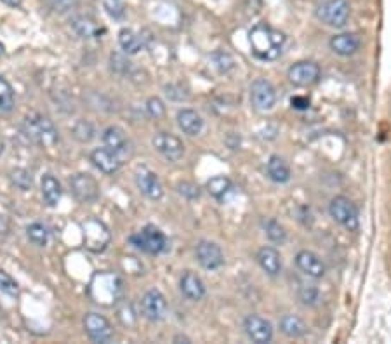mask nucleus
Here are the masks:
<instances>
[{"label": "nucleus", "instance_id": "f257e3e1", "mask_svg": "<svg viewBox=\"0 0 391 344\" xmlns=\"http://www.w3.org/2000/svg\"><path fill=\"white\" fill-rule=\"evenodd\" d=\"M249 42L254 56L261 61H275L282 54L286 35L279 30L272 28L266 23H257L249 33Z\"/></svg>", "mask_w": 391, "mask_h": 344}, {"label": "nucleus", "instance_id": "f03ea898", "mask_svg": "<svg viewBox=\"0 0 391 344\" xmlns=\"http://www.w3.org/2000/svg\"><path fill=\"white\" fill-rule=\"evenodd\" d=\"M25 132L35 143L42 146H53L58 143V129L47 117L37 115L25 120Z\"/></svg>", "mask_w": 391, "mask_h": 344}, {"label": "nucleus", "instance_id": "7ed1b4c3", "mask_svg": "<svg viewBox=\"0 0 391 344\" xmlns=\"http://www.w3.org/2000/svg\"><path fill=\"white\" fill-rule=\"evenodd\" d=\"M317 18L327 26L341 28L349 19V4L346 0H325L317 8Z\"/></svg>", "mask_w": 391, "mask_h": 344}, {"label": "nucleus", "instance_id": "20e7f679", "mask_svg": "<svg viewBox=\"0 0 391 344\" xmlns=\"http://www.w3.org/2000/svg\"><path fill=\"white\" fill-rule=\"evenodd\" d=\"M329 212H331L332 219L345 226L346 230L353 232L358 228V211H356L355 204L349 200L348 197H334L329 205Z\"/></svg>", "mask_w": 391, "mask_h": 344}, {"label": "nucleus", "instance_id": "39448f33", "mask_svg": "<svg viewBox=\"0 0 391 344\" xmlns=\"http://www.w3.org/2000/svg\"><path fill=\"white\" fill-rule=\"evenodd\" d=\"M130 242L134 243L138 249H141L143 252L146 254H160L166 250L167 237L164 235V232H160L159 228L148 225L139 233L130 237Z\"/></svg>", "mask_w": 391, "mask_h": 344}, {"label": "nucleus", "instance_id": "423d86ee", "mask_svg": "<svg viewBox=\"0 0 391 344\" xmlns=\"http://www.w3.org/2000/svg\"><path fill=\"white\" fill-rule=\"evenodd\" d=\"M250 103L259 112H268L277 105V91L266 78H257L250 85Z\"/></svg>", "mask_w": 391, "mask_h": 344}, {"label": "nucleus", "instance_id": "0eeeda50", "mask_svg": "<svg viewBox=\"0 0 391 344\" xmlns=\"http://www.w3.org/2000/svg\"><path fill=\"white\" fill-rule=\"evenodd\" d=\"M70 188L75 198L82 202V204L94 202L99 197V184L91 174H75V176H71Z\"/></svg>", "mask_w": 391, "mask_h": 344}, {"label": "nucleus", "instance_id": "6e6552de", "mask_svg": "<svg viewBox=\"0 0 391 344\" xmlns=\"http://www.w3.org/2000/svg\"><path fill=\"white\" fill-rule=\"evenodd\" d=\"M289 80L297 87H310L320 80V67L313 61H299L289 68Z\"/></svg>", "mask_w": 391, "mask_h": 344}, {"label": "nucleus", "instance_id": "1a4fd4ad", "mask_svg": "<svg viewBox=\"0 0 391 344\" xmlns=\"http://www.w3.org/2000/svg\"><path fill=\"white\" fill-rule=\"evenodd\" d=\"M84 327L87 336L94 343H110L113 337V329L108 320L99 313H87L84 318Z\"/></svg>", "mask_w": 391, "mask_h": 344}, {"label": "nucleus", "instance_id": "9d476101", "mask_svg": "<svg viewBox=\"0 0 391 344\" xmlns=\"http://www.w3.org/2000/svg\"><path fill=\"white\" fill-rule=\"evenodd\" d=\"M141 309L145 318H148L150 322H160L164 320L167 313V301L164 298V294L157 289H150L141 299Z\"/></svg>", "mask_w": 391, "mask_h": 344}, {"label": "nucleus", "instance_id": "9b49d317", "mask_svg": "<svg viewBox=\"0 0 391 344\" xmlns=\"http://www.w3.org/2000/svg\"><path fill=\"white\" fill-rule=\"evenodd\" d=\"M153 148L171 162H177L184 155V144L177 136L169 132H159L153 137Z\"/></svg>", "mask_w": 391, "mask_h": 344}, {"label": "nucleus", "instance_id": "f8f14e48", "mask_svg": "<svg viewBox=\"0 0 391 344\" xmlns=\"http://www.w3.org/2000/svg\"><path fill=\"white\" fill-rule=\"evenodd\" d=\"M245 332L254 343L266 344L273 339V327L266 318L259 315H249L243 322Z\"/></svg>", "mask_w": 391, "mask_h": 344}, {"label": "nucleus", "instance_id": "ddd939ff", "mask_svg": "<svg viewBox=\"0 0 391 344\" xmlns=\"http://www.w3.org/2000/svg\"><path fill=\"white\" fill-rule=\"evenodd\" d=\"M197 259L200 263L202 268L205 270H218L225 263V256H223V250L218 243L207 242V240H202L197 246Z\"/></svg>", "mask_w": 391, "mask_h": 344}, {"label": "nucleus", "instance_id": "4468645a", "mask_svg": "<svg viewBox=\"0 0 391 344\" xmlns=\"http://www.w3.org/2000/svg\"><path fill=\"white\" fill-rule=\"evenodd\" d=\"M296 266L303 271L306 277L322 278L325 275V264L320 257L311 250H301L296 256Z\"/></svg>", "mask_w": 391, "mask_h": 344}, {"label": "nucleus", "instance_id": "2eb2a0df", "mask_svg": "<svg viewBox=\"0 0 391 344\" xmlns=\"http://www.w3.org/2000/svg\"><path fill=\"white\" fill-rule=\"evenodd\" d=\"M136 184H138V188L141 190V194L146 195L148 198H152V200L162 198L164 188L155 172L148 171V169L139 171L138 176H136Z\"/></svg>", "mask_w": 391, "mask_h": 344}, {"label": "nucleus", "instance_id": "dca6fc26", "mask_svg": "<svg viewBox=\"0 0 391 344\" xmlns=\"http://www.w3.org/2000/svg\"><path fill=\"white\" fill-rule=\"evenodd\" d=\"M91 162L105 174H115L120 169V155L112 151L110 148H96L91 153Z\"/></svg>", "mask_w": 391, "mask_h": 344}, {"label": "nucleus", "instance_id": "f3484780", "mask_svg": "<svg viewBox=\"0 0 391 344\" xmlns=\"http://www.w3.org/2000/svg\"><path fill=\"white\" fill-rule=\"evenodd\" d=\"M257 263L270 277H277V275L282 271V257H280V252L273 247H263V249L257 250L256 256Z\"/></svg>", "mask_w": 391, "mask_h": 344}, {"label": "nucleus", "instance_id": "a211bd4d", "mask_svg": "<svg viewBox=\"0 0 391 344\" xmlns=\"http://www.w3.org/2000/svg\"><path fill=\"white\" fill-rule=\"evenodd\" d=\"M331 49L338 56H353L360 49V39L355 33H338L331 39Z\"/></svg>", "mask_w": 391, "mask_h": 344}, {"label": "nucleus", "instance_id": "6ab92c4d", "mask_svg": "<svg viewBox=\"0 0 391 344\" xmlns=\"http://www.w3.org/2000/svg\"><path fill=\"white\" fill-rule=\"evenodd\" d=\"M181 292H183L184 298L190 299V301H200L205 295V285L198 275L186 271V273L181 277Z\"/></svg>", "mask_w": 391, "mask_h": 344}, {"label": "nucleus", "instance_id": "aec40b11", "mask_svg": "<svg viewBox=\"0 0 391 344\" xmlns=\"http://www.w3.org/2000/svg\"><path fill=\"white\" fill-rule=\"evenodd\" d=\"M103 143H105L106 148L115 151L116 155L125 153L127 148H129V139H127L125 130L116 126L108 127V129L103 132Z\"/></svg>", "mask_w": 391, "mask_h": 344}, {"label": "nucleus", "instance_id": "412c9836", "mask_svg": "<svg viewBox=\"0 0 391 344\" xmlns=\"http://www.w3.org/2000/svg\"><path fill=\"white\" fill-rule=\"evenodd\" d=\"M177 126L188 136H197L202 132V127H204V120L193 110H181L177 113Z\"/></svg>", "mask_w": 391, "mask_h": 344}, {"label": "nucleus", "instance_id": "4be33fe9", "mask_svg": "<svg viewBox=\"0 0 391 344\" xmlns=\"http://www.w3.org/2000/svg\"><path fill=\"white\" fill-rule=\"evenodd\" d=\"M71 28L82 39H94V37H98L103 32L98 26V23L92 18H89V16H75L71 19Z\"/></svg>", "mask_w": 391, "mask_h": 344}, {"label": "nucleus", "instance_id": "5701e85b", "mask_svg": "<svg viewBox=\"0 0 391 344\" xmlns=\"http://www.w3.org/2000/svg\"><path fill=\"white\" fill-rule=\"evenodd\" d=\"M266 169H268L270 180L275 181V183L284 184L290 180L289 165H287V162L284 160V158H280L279 155H273V157H270Z\"/></svg>", "mask_w": 391, "mask_h": 344}, {"label": "nucleus", "instance_id": "b1692460", "mask_svg": "<svg viewBox=\"0 0 391 344\" xmlns=\"http://www.w3.org/2000/svg\"><path fill=\"white\" fill-rule=\"evenodd\" d=\"M61 194H63V190H61L60 181L53 174H46L42 178V197L46 204L49 207H56L61 200Z\"/></svg>", "mask_w": 391, "mask_h": 344}, {"label": "nucleus", "instance_id": "393cba45", "mask_svg": "<svg viewBox=\"0 0 391 344\" xmlns=\"http://www.w3.org/2000/svg\"><path fill=\"white\" fill-rule=\"evenodd\" d=\"M280 330H282L287 337L297 339V337L304 336V332H306V325H304V322L299 318V316L284 315L282 320H280Z\"/></svg>", "mask_w": 391, "mask_h": 344}, {"label": "nucleus", "instance_id": "a878e982", "mask_svg": "<svg viewBox=\"0 0 391 344\" xmlns=\"http://www.w3.org/2000/svg\"><path fill=\"white\" fill-rule=\"evenodd\" d=\"M119 44L125 54H138L143 49V42L132 30L122 28L119 32Z\"/></svg>", "mask_w": 391, "mask_h": 344}, {"label": "nucleus", "instance_id": "bb28decb", "mask_svg": "<svg viewBox=\"0 0 391 344\" xmlns=\"http://www.w3.org/2000/svg\"><path fill=\"white\" fill-rule=\"evenodd\" d=\"M229 190H232V181L226 176H216L207 181V191L218 200H221Z\"/></svg>", "mask_w": 391, "mask_h": 344}, {"label": "nucleus", "instance_id": "cd10ccee", "mask_svg": "<svg viewBox=\"0 0 391 344\" xmlns=\"http://www.w3.org/2000/svg\"><path fill=\"white\" fill-rule=\"evenodd\" d=\"M15 108V91L4 77H0V110L11 112Z\"/></svg>", "mask_w": 391, "mask_h": 344}, {"label": "nucleus", "instance_id": "c85d7f7f", "mask_svg": "<svg viewBox=\"0 0 391 344\" xmlns=\"http://www.w3.org/2000/svg\"><path fill=\"white\" fill-rule=\"evenodd\" d=\"M26 235H28L30 242L35 243V246L39 247L47 246V242H49V232H47L46 226L40 225V223H33V225H30L28 228H26Z\"/></svg>", "mask_w": 391, "mask_h": 344}, {"label": "nucleus", "instance_id": "c756f323", "mask_svg": "<svg viewBox=\"0 0 391 344\" xmlns=\"http://www.w3.org/2000/svg\"><path fill=\"white\" fill-rule=\"evenodd\" d=\"M71 132H73L75 139H78L80 143H89L94 137V127H92L89 120H78L73 126V129H71Z\"/></svg>", "mask_w": 391, "mask_h": 344}, {"label": "nucleus", "instance_id": "7c9ffc66", "mask_svg": "<svg viewBox=\"0 0 391 344\" xmlns=\"http://www.w3.org/2000/svg\"><path fill=\"white\" fill-rule=\"evenodd\" d=\"M11 181L16 188L26 191L32 188L33 178H32V174L26 171V169H16V171L11 172Z\"/></svg>", "mask_w": 391, "mask_h": 344}, {"label": "nucleus", "instance_id": "2f4dec72", "mask_svg": "<svg viewBox=\"0 0 391 344\" xmlns=\"http://www.w3.org/2000/svg\"><path fill=\"white\" fill-rule=\"evenodd\" d=\"M265 232L266 237H268L272 242L282 243L284 240H286V230H284V226L280 225L279 221H275V219H270V221L265 223Z\"/></svg>", "mask_w": 391, "mask_h": 344}, {"label": "nucleus", "instance_id": "473e14b6", "mask_svg": "<svg viewBox=\"0 0 391 344\" xmlns=\"http://www.w3.org/2000/svg\"><path fill=\"white\" fill-rule=\"evenodd\" d=\"M103 8H105L106 15L113 19H123L125 18V6L122 0H103Z\"/></svg>", "mask_w": 391, "mask_h": 344}, {"label": "nucleus", "instance_id": "72a5a7b5", "mask_svg": "<svg viewBox=\"0 0 391 344\" xmlns=\"http://www.w3.org/2000/svg\"><path fill=\"white\" fill-rule=\"evenodd\" d=\"M0 291L4 292V294L11 295V298H16L19 292V287L18 284H16V280L11 277V275L6 273V271H0Z\"/></svg>", "mask_w": 391, "mask_h": 344}, {"label": "nucleus", "instance_id": "f704fd0d", "mask_svg": "<svg viewBox=\"0 0 391 344\" xmlns=\"http://www.w3.org/2000/svg\"><path fill=\"white\" fill-rule=\"evenodd\" d=\"M318 289L315 285H301L299 287V299L304 302V304H317L318 301Z\"/></svg>", "mask_w": 391, "mask_h": 344}, {"label": "nucleus", "instance_id": "c9c22d12", "mask_svg": "<svg viewBox=\"0 0 391 344\" xmlns=\"http://www.w3.org/2000/svg\"><path fill=\"white\" fill-rule=\"evenodd\" d=\"M46 4L49 6V9H53L54 12L63 15V12H68L77 8L78 0H46Z\"/></svg>", "mask_w": 391, "mask_h": 344}, {"label": "nucleus", "instance_id": "e433bc0d", "mask_svg": "<svg viewBox=\"0 0 391 344\" xmlns=\"http://www.w3.org/2000/svg\"><path fill=\"white\" fill-rule=\"evenodd\" d=\"M110 60H112V68L116 71V74H127V71H129L130 63H129V60L123 56V54L115 53V54H112Z\"/></svg>", "mask_w": 391, "mask_h": 344}, {"label": "nucleus", "instance_id": "4c0bfd02", "mask_svg": "<svg viewBox=\"0 0 391 344\" xmlns=\"http://www.w3.org/2000/svg\"><path fill=\"white\" fill-rule=\"evenodd\" d=\"M146 110H148L150 117H153V119H160L166 113V106L159 98H150L148 103H146Z\"/></svg>", "mask_w": 391, "mask_h": 344}, {"label": "nucleus", "instance_id": "58836bf2", "mask_svg": "<svg viewBox=\"0 0 391 344\" xmlns=\"http://www.w3.org/2000/svg\"><path fill=\"white\" fill-rule=\"evenodd\" d=\"M212 60H214V63L218 64V68L221 71H228L229 68H233V60H232V56L229 54H226V53H216V54H212Z\"/></svg>", "mask_w": 391, "mask_h": 344}, {"label": "nucleus", "instance_id": "ea45409f", "mask_svg": "<svg viewBox=\"0 0 391 344\" xmlns=\"http://www.w3.org/2000/svg\"><path fill=\"white\" fill-rule=\"evenodd\" d=\"M180 194L184 195V197H188V198H198L200 191H198V188L195 187V184L181 183L180 184Z\"/></svg>", "mask_w": 391, "mask_h": 344}, {"label": "nucleus", "instance_id": "a19ab883", "mask_svg": "<svg viewBox=\"0 0 391 344\" xmlns=\"http://www.w3.org/2000/svg\"><path fill=\"white\" fill-rule=\"evenodd\" d=\"M290 105L296 110H308L310 108V99L304 98V96H294V98L290 99Z\"/></svg>", "mask_w": 391, "mask_h": 344}, {"label": "nucleus", "instance_id": "79ce46f5", "mask_svg": "<svg viewBox=\"0 0 391 344\" xmlns=\"http://www.w3.org/2000/svg\"><path fill=\"white\" fill-rule=\"evenodd\" d=\"M0 2L9 8H21V0H0Z\"/></svg>", "mask_w": 391, "mask_h": 344}, {"label": "nucleus", "instance_id": "37998d69", "mask_svg": "<svg viewBox=\"0 0 391 344\" xmlns=\"http://www.w3.org/2000/svg\"><path fill=\"white\" fill-rule=\"evenodd\" d=\"M4 151V141H2V137H0V153Z\"/></svg>", "mask_w": 391, "mask_h": 344}]
</instances>
